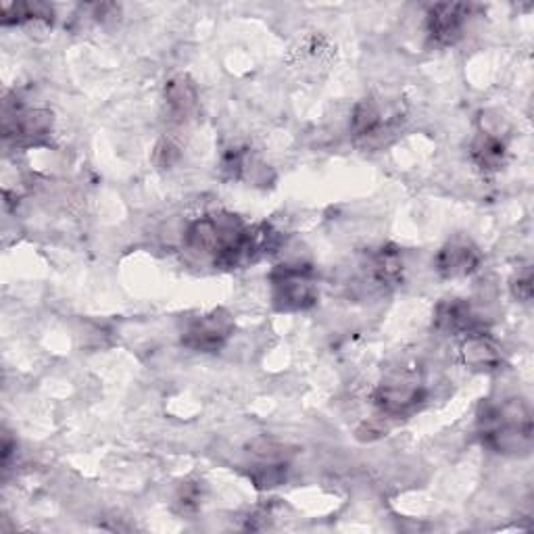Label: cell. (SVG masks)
<instances>
[{"label": "cell", "instance_id": "obj_7", "mask_svg": "<svg viewBox=\"0 0 534 534\" xmlns=\"http://www.w3.org/2000/svg\"><path fill=\"white\" fill-rule=\"evenodd\" d=\"M482 263L480 249L466 236H455L436 255V270L443 278H464Z\"/></svg>", "mask_w": 534, "mask_h": 534}, {"label": "cell", "instance_id": "obj_19", "mask_svg": "<svg viewBox=\"0 0 534 534\" xmlns=\"http://www.w3.org/2000/svg\"><path fill=\"white\" fill-rule=\"evenodd\" d=\"M180 157V151L174 142H169V140H161L157 144V149H155V161L159 167H169L174 161H178Z\"/></svg>", "mask_w": 534, "mask_h": 534}, {"label": "cell", "instance_id": "obj_18", "mask_svg": "<svg viewBox=\"0 0 534 534\" xmlns=\"http://www.w3.org/2000/svg\"><path fill=\"white\" fill-rule=\"evenodd\" d=\"M512 293L518 301L528 303L532 299V270L530 267H524L522 272L512 280Z\"/></svg>", "mask_w": 534, "mask_h": 534}, {"label": "cell", "instance_id": "obj_16", "mask_svg": "<svg viewBox=\"0 0 534 534\" xmlns=\"http://www.w3.org/2000/svg\"><path fill=\"white\" fill-rule=\"evenodd\" d=\"M286 476V468L282 464H267V466H259L251 478L255 480V484L259 489H272L278 487V484L284 480Z\"/></svg>", "mask_w": 534, "mask_h": 534}, {"label": "cell", "instance_id": "obj_2", "mask_svg": "<svg viewBox=\"0 0 534 534\" xmlns=\"http://www.w3.org/2000/svg\"><path fill=\"white\" fill-rule=\"evenodd\" d=\"M313 267L307 263H282L276 265L272 282V299L280 311L309 309L318 301V286L313 282Z\"/></svg>", "mask_w": 534, "mask_h": 534}, {"label": "cell", "instance_id": "obj_4", "mask_svg": "<svg viewBox=\"0 0 534 534\" xmlns=\"http://www.w3.org/2000/svg\"><path fill=\"white\" fill-rule=\"evenodd\" d=\"M234 332V320L226 309H213L211 313L197 318L188 324V328L182 334V345L201 351V353H215L220 351L228 338Z\"/></svg>", "mask_w": 534, "mask_h": 534}, {"label": "cell", "instance_id": "obj_17", "mask_svg": "<svg viewBox=\"0 0 534 534\" xmlns=\"http://www.w3.org/2000/svg\"><path fill=\"white\" fill-rule=\"evenodd\" d=\"M199 501H201V489L197 487V484H190V482L182 484V489H180L178 499H176L180 512L182 514L194 512V509L199 507Z\"/></svg>", "mask_w": 534, "mask_h": 534}, {"label": "cell", "instance_id": "obj_11", "mask_svg": "<svg viewBox=\"0 0 534 534\" xmlns=\"http://www.w3.org/2000/svg\"><path fill=\"white\" fill-rule=\"evenodd\" d=\"M165 103L176 119H188L199 105V92L188 76H176L165 84Z\"/></svg>", "mask_w": 534, "mask_h": 534}, {"label": "cell", "instance_id": "obj_3", "mask_svg": "<svg viewBox=\"0 0 534 534\" xmlns=\"http://www.w3.org/2000/svg\"><path fill=\"white\" fill-rule=\"evenodd\" d=\"M245 228L247 226L242 224L240 217L232 213L205 215L186 228L184 242L190 251L213 255L215 259L234 245L240 234L245 232Z\"/></svg>", "mask_w": 534, "mask_h": 534}, {"label": "cell", "instance_id": "obj_14", "mask_svg": "<svg viewBox=\"0 0 534 534\" xmlns=\"http://www.w3.org/2000/svg\"><path fill=\"white\" fill-rule=\"evenodd\" d=\"M380 126H382L380 107L372 99L357 103L353 117H351L353 134L355 136H372L374 132L380 130Z\"/></svg>", "mask_w": 534, "mask_h": 534}, {"label": "cell", "instance_id": "obj_10", "mask_svg": "<svg viewBox=\"0 0 534 534\" xmlns=\"http://www.w3.org/2000/svg\"><path fill=\"white\" fill-rule=\"evenodd\" d=\"M461 361L466 363L472 370L480 372H491L501 366V349L493 341L487 332H476L468 334V338L461 345Z\"/></svg>", "mask_w": 534, "mask_h": 534}, {"label": "cell", "instance_id": "obj_12", "mask_svg": "<svg viewBox=\"0 0 534 534\" xmlns=\"http://www.w3.org/2000/svg\"><path fill=\"white\" fill-rule=\"evenodd\" d=\"M505 142L491 134V132H480L472 144V157L480 169H487V172H497V169L505 161Z\"/></svg>", "mask_w": 534, "mask_h": 534}, {"label": "cell", "instance_id": "obj_6", "mask_svg": "<svg viewBox=\"0 0 534 534\" xmlns=\"http://www.w3.org/2000/svg\"><path fill=\"white\" fill-rule=\"evenodd\" d=\"M53 130V115L51 111L34 109L26 111L19 105L13 109L5 105L3 117V132L5 138H13L17 144H38Z\"/></svg>", "mask_w": 534, "mask_h": 534}, {"label": "cell", "instance_id": "obj_13", "mask_svg": "<svg viewBox=\"0 0 534 534\" xmlns=\"http://www.w3.org/2000/svg\"><path fill=\"white\" fill-rule=\"evenodd\" d=\"M372 276L382 286H395L403 280V259L395 247L380 249L372 259Z\"/></svg>", "mask_w": 534, "mask_h": 534}, {"label": "cell", "instance_id": "obj_1", "mask_svg": "<svg viewBox=\"0 0 534 534\" xmlns=\"http://www.w3.org/2000/svg\"><path fill=\"white\" fill-rule=\"evenodd\" d=\"M482 441L503 455H526L532 449V418L522 399L484 403L478 414Z\"/></svg>", "mask_w": 534, "mask_h": 534}, {"label": "cell", "instance_id": "obj_9", "mask_svg": "<svg viewBox=\"0 0 534 534\" xmlns=\"http://www.w3.org/2000/svg\"><path fill=\"white\" fill-rule=\"evenodd\" d=\"M434 326L443 332L466 334V336L484 332L482 322L478 320V315L474 313L472 305L464 299H447L436 305Z\"/></svg>", "mask_w": 534, "mask_h": 534}, {"label": "cell", "instance_id": "obj_15", "mask_svg": "<svg viewBox=\"0 0 534 534\" xmlns=\"http://www.w3.org/2000/svg\"><path fill=\"white\" fill-rule=\"evenodd\" d=\"M53 21V9L42 3H17V5H5L3 9V23H26V21Z\"/></svg>", "mask_w": 534, "mask_h": 534}, {"label": "cell", "instance_id": "obj_5", "mask_svg": "<svg viewBox=\"0 0 534 534\" xmlns=\"http://www.w3.org/2000/svg\"><path fill=\"white\" fill-rule=\"evenodd\" d=\"M374 405L386 416H405L426 401V388L407 376L382 382L374 395Z\"/></svg>", "mask_w": 534, "mask_h": 534}, {"label": "cell", "instance_id": "obj_8", "mask_svg": "<svg viewBox=\"0 0 534 534\" xmlns=\"http://www.w3.org/2000/svg\"><path fill=\"white\" fill-rule=\"evenodd\" d=\"M470 11H472L470 5H461V3L434 5L426 17V28H428L430 38L445 46L455 44L461 38V32H464Z\"/></svg>", "mask_w": 534, "mask_h": 534}]
</instances>
